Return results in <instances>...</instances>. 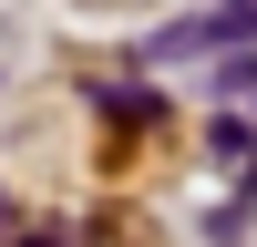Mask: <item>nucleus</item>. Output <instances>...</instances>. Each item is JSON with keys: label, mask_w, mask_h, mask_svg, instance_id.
I'll list each match as a JSON object with an SVG mask.
<instances>
[{"label": "nucleus", "mask_w": 257, "mask_h": 247, "mask_svg": "<svg viewBox=\"0 0 257 247\" xmlns=\"http://www.w3.org/2000/svg\"><path fill=\"white\" fill-rule=\"evenodd\" d=\"M216 82H226V93H257V62H226Z\"/></svg>", "instance_id": "nucleus-1"}]
</instances>
